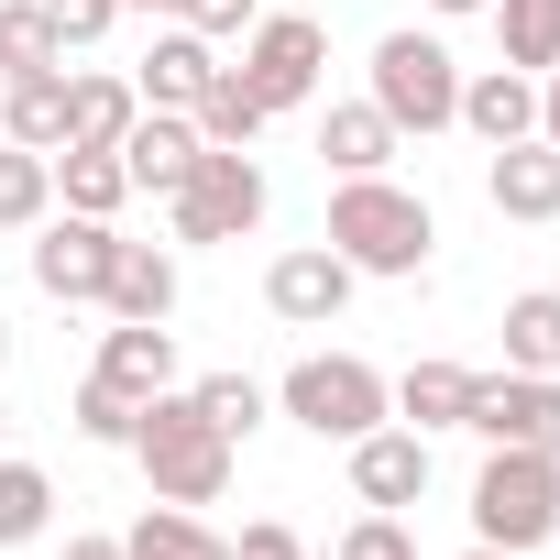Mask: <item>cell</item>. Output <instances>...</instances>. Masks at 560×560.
<instances>
[{"instance_id": "cell-35", "label": "cell", "mask_w": 560, "mask_h": 560, "mask_svg": "<svg viewBox=\"0 0 560 560\" xmlns=\"http://www.w3.org/2000/svg\"><path fill=\"white\" fill-rule=\"evenodd\" d=\"M231 560H308V538H298L287 516H253V527L231 538Z\"/></svg>"}, {"instance_id": "cell-17", "label": "cell", "mask_w": 560, "mask_h": 560, "mask_svg": "<svg viewBox=\"0 0 560 560\" xmlns=\"http://www.w3.org/2000/svg\"><path fill=\"white\" fill-rule=\"evenodd\" d=\"M209 67H220V45L176 23V34H154V56L132 67V100H143V110H187V100L209 89Z\"/></svg>"}, {"instance_id": "cell-24", "label": "cell", "mask_w": 560, "mask_h": 560, "mask_svg": "<svg viewBox=\"0 0 560 560\" xmlns=\"http://www.w3.org/2000/svg\"><path fill=\"white\" fill-rule=\"evenodd\" d=\"M121 560H231V538L198 527L187 505H143V516L121 527Z\"/></svg>"}, {"instance_id": "cell-12", "label": "cell", "mask_w": 560, "mask_h": 560, "mask_svg": "<svg viewBox=\"0 0 560 560\" xmlns=\"http://www.w3.org/2000/svg\"><path fill=\"white\" fill-rule=\"evenodd\" d=\"M483 198H494V220H560V143H494L483 154Z\"/></svg>"}, {"instance_id": "cell-43", "label": "cell", "mask_w": 560, "mask_h": 560, "mask_svg": "<svg viewBox=\"0 0 560 560\" xmlns=\"http://www.w3.org/2000/svg\"><path fill=\"white\" fill-rule=\"evenodd\" d=\"M0 451H12V418H0Z\"/></svg>"}, {"instance_id": "cell-7", "label": "cell", "mask_w": 560, "mask_h": 560, "mask_svg": "<svg viewBox=\"0 0 560 560\" xmlns=\"http://www.w3.org/2000/svg\"><path fill=\"white\" fill-rule=\"evenodd\" d=\"M242 78H253L264 110H308L319 78H330V23H319V12H264V23L242 34Z\"/></svg>"}, {"instance_id": "cell-29", "label": "cell", "mask_w": 560, "mask_h": 560, "mask_svg": "<svg viewBox=\"0 0 560 560\" xmlns=\"http://www.w3.org/2000/svg\"><path fill=\"white\" fill-rule=\"evenodd\" d=\"M45 209H56V165L23 154V143H0V231H34Z\"/></svg>"}, {"instance_id": "cell-39", "label": "cell", "mask_w": 560, "mask_h": 560, "mask_svg": "<svg viewBox=\"0 0 560 560\" xmlns=\"http://www.w3.org/2000/svg\"><path fill=\"white\" fill-rule=\"evenodd\" d=\"M462 560H538V549H483V538H472V549H462Z\"/></svg>"}, {"instance_id": "cell-38", "label": "cell", "mask_w": 560, "mask_h": 560, "mask_svg": "<svg viewBox=\"0 0 560 560\" xmlns=\"http://www.w3.org/2000/svg\"><path fill=\"white\" fill-rule=\"evenodd\" d=\"M429 12H440V23H462V12H494V0H429Z\"/></svg>"}, {"instance_id": "cell-31", "label": "cell", "mask_w": 560, "mask_h": 560, "mask_svg": "<svg viewBox=\"0 0 560 560\" xmlns=\"http://www.w3.org/2000/svg\"><path fill=\"white\" fill-rule=\"evenodd\" d=\"M132 418H143V407H132L121 385H100V374L78 385V440H100V451H132Z\"/></svg>"}, {"instance_id": "cell-37", "label": "cell", "mask_w": 560, "mask_h": 560, "mask_svg": "<svg viewBox=\"0 0 560 560\" xmlns=\"http://www.w3.org/2000/svg\"><path fill=\"white\" fill-rule=\"evenodd\" d=\"M67 560H121V538H67Z\"/></svg>"}, {"instance_id": "cell-11", "label": "cell", "mask_w": 560, "mask_h": 560, "mask_svg": "<svg viewBox=\"0 0 560 560\" xmlns=\"http://www.w3.org/2000/svg\"><path fill=\"white\" fill-rule=\"evenodd\" d=\"M352 494H363L374 516L418 505V494H429V440H418V429H396V418H385V429H363V440H352Z\"/></svg>"}, {"instance_id": "cell-10", "label": "cell", "mask_w": 560, "mask_h": 560, "mask_svg": "<svg viewBox=\"0 0 560 560\" xmlns=\"http://www.w3.org/2000/svg\"><path fill=\"white\" fill-rule=\"evenodd\" d=\"M352 287H363V275H352L330 242H298V253L264 264V308L287 319V330H330V319L352 308Z\"/></svg>"}, {"instance_id": "cell-21", "label": "cell", "mask_w": 560, "mask_h": 560, "mask_svg": "<svg viewBox=\"0 0 560 560\" xmlns=\"http://www.w3.org/2000/svg\"><path fill=\"white\" fill-rule=\"evenodd\" d=\"M132 78H100V67H67V143H100V154H121V132H132Z\"/></svg>"}, {"instance_id": "cell-15", "label": "cell", "mask_w": 560, "mask_h": 560, "mask_svg": "<svg viewBox=\"0 0 560 560\" xmlns=\"http://www.w3.org/2000/svg\"><path fill=\"white\" fill-rule=\"evenodd\" d=\"M462 132L494 154V143H527L538 132V78H516V67H483V78H462Z\"/></svg>"}, {"instance_id": "cell-19", "label": "cell", "mask_w": 560, "mask_h": 560, "mask_svg": "<svg viewBox=\"0 0 560 560\" xmlns=\"http://www.w3.org/2000/svg\"><path fill=\"white\" fill-rule=\"evenodd\" d=\"M100 308H110V319H176V253H165V242H121Z\"/></svg>"}, {"instance_id": "cell-40", "label": "cell", "mask_w": 560, "mask_h": 560, "mask_svg": "<svg viewBox=\"0 0 560 560\" xmlns=\"http://www.w3.org/2000/svg\"><path fill=\"white\" fill-rule=\"evenodd\" d=\"M121 12H187V0H121Z\"/></svg>"}, {"instance_id": "cell-3", "label": "cell", "mask_w": 560, "mask_h": 560, "mask_svg": "<svg viewBox=\"0 0 560 560\" xmlns=\"http://www.w3.org/2000/svg\"><path fill=\"white\" fill-rule=\"evenodd\" d=\"M275 407H287L308 440H363V429H385L396 418V385L363 363V352H308V363H287V385H275Z\"/></svg>"}, {"instance_id": "cell-8", "label": "cell", "mask_w": 560, "mask_h": 560, "mask_svg": "<svg viewBox=\"0 0 560 560\" xmlns=\"http://www.w3.org/2000/svg\"><path fill=\"white\" fill-rule=\"evenodd\" d=\"M110 253H121V231H110V220L45 209V220H34V287H45L56 308H100V287H110Z\"/></svg>"}, {"instance_id": "cell-30", "label": "cell", "mask_w": 560, "mask_h": 560, "mask_svg": "<svg viewBox=\"0 0 560 560\" xmlns=\"http://www.w3.org/2000/svg\"><path fill=\"white\" fill-rule=\"evenodd\" d=\"M187 396L209 407V429H220V440H253V429H264V407H275V396H264L253 374H198Z\"/></svg>"}, {"instance_id": "cell-5", "label": "cell", "mask_w": 560, "mask_h": 560, "mask_svg": "<svg viewBox=\"0 0 560 560\" xmlns=\"http://www.w3.org/2000/svg\"><path fill=\"white\" fill-rule=\"evenodd\" d=\"M560 527V451H483L472 472V538L483 549H538Z\"/></svg>"}, {"instance_id": "cell-22", "label": "cell", "mask_w": 560, "mask_h": 560, "mask_svg": "<svg viewBox=\"0 0 560 560\" xmlns=\"http://www.w3.org/2000/svg\"><path fill=\"white\" fill-rule=\"evenodd\" d=\"M187 121H198V143H231V154H253L275 110L253 100V78H242V67H209V89L187 100Z\"/></svg>"}, {"instance_id": "cell-14", "label": "cell", "mask_w": 560, "mask_h": 560, "mask_svg": "<svg viewBox=\"0 0 560 560\" xmlns=\"http://www.w3.org/2000/svg\"><path fill=\"white\" fill-rule=\"evenodd\" d=\"M198 154H209V143H198L187 110H132V132H121V165H132V187H154V198H176Z\"/></svg>"}, {"instance_id": "cell-9", "label": "cell", "mask_w": 560, "mask_h": 560, "mask_svg": "<svg viewBox=\"0 0 560 560\" xmlns=\"http://www.w3.org/2000/svg\"><path fill=\"white\" fill-rule=\"evenodd\" d=\"M483 451H560V374H483L472 385V418H462Z\"/></svg>"}, {"instance_id": "cell-1", "label": "cell", "mask_w": 560, "mask_h": 560, "mask_svg": "<svg viewBox=\"0 0 560 560\" xmlns=\"http://www.w3.org/2000/svg\"><path fill=\"white\" fill-rule=\"evenodd\" d=\"M132 462H143L154 505H220V494H231L242 440H220V429H209V407H198L187 385H165V396H143V418H132Z\"/></svg>"}, {"instance_id": "cell-36", "label": "cell", "mask_w": 560, "mask_h": 560, "mask_svg": "<svg viewBox=\"0 0 560 560\" xmlns=\"http://www.w3.org/2000/svg\"><path fill=\"white\" fill-rule=\"evenodd\" d=\"M538 143H560V67L538 78Z\"/></svg>"}, {"instance_id": "cell-42", "label": "cell", "mask_w": 560, "mask_h": 560, "mask_svg": "<svg viewBox=\"0 0 560 560\" xmlns=\"http://www.w3.org/2000/svg\"><path fill=\"white\" fill-rule=\"evenodd\" d=\"M0 363H12V319H0Z\"/></svg>"}, {"instance_id": "cell-18", "label": "cell", "mask_w": 560, "mask_h": 560, "mask_svg": "<svg viewBox=\"0 0 560 560\" xmlns=\"http://www.w3.org/2000/svg\"><path fill=\"white\" fill-rule=\"evenodd\" d=\"M472 385H483L472 363H440V352H429V363H407V374H396V418H407L418 440H440V429H462V418H472Z\"/></svg>"}, {"instance_id": "cell-20", "label": "cell", "mask_w": 560, "mask_h": 560, "mask_svg": "<svg viewBox=\"0 0 560 560\" xmlns=\"http://www.w3.org/2000/svg\"><path fill=\"white\" fill-rule=\"evenodd\" d=\"M0 143H23V154H56L67 143V67L0 78Z\"/></svg>"}, {"instance_id": "cell-25", "label": "cell", "mask_w": 560, "mask_h": 560, "mask_svg": "<svg viewBox=\"0 0 560 560\" xmlns=\"http://www.w3.org/2000/svg\"><path fill=\"white\" fill-rule=\"evenodd\" d=\"M494 45L516 78H549L560 67V0H494Z\"/></svg>"}, {"instance_id": "cell-4", "label": "cell", "mask_w": 560, "mask_h": 560, "mask_svg": "<svg viewBox=\"0 0 560 560\" xmlns=\"http://www.w3.org/2000/svg\"><path fill=\"white\" fill-rule=\"evenodd\" d=\"M363 78H374L363 100H374L396 132H418V143L462 121V67H451V45H440V34H418V23H396V34L374 45V67H363Z\"/></svg>"}, {"instance_id": "cell-28", "label": "cell", "mask_w": 560, "mask_h": 560, "mask_svg": "<svg viewBox=\"0 0 560 560\" xmlns=\"http://www.w3.org/2000/svg\"><path fill=\"white\" fill-rule=\"evenodd\" d=\"M45 67H67L45 0H0V78H45Z\"/></svg>"}, {"instance_id": "cell-2", "label": "cell", "mask_w": 560, "mask_h": 560, "mask_svg": "<svg viewBox=\"0 0 560 560\" xmlns=\"http://www.w3.org/2000/svg\"><path fill=\"white\" fill-rule=\"evenodd\" d=\"M352 275H418L429 264V242H440V220H429V198L418 187H396V176H341L330 187V231H319Z\"/></svg>"}, {"instance_id": "cell-16", "label": "cell", "mask_w": 560, "mask_h": 560, "mask_svg": "<svg viewBox=\"0 0 560 560\" xmlns=\"http://www.w3.org/2000/svg\"><path fill=\"white\" fill-rule=\"evenodd\" d=\"M396 143H407V132H396L374 100H330V110H319V165H330V176H385Z\"/></svg>"}, {"instance_id": "cell-27", "label": "cell", "mask_w": 560, "mask_h": 560, "mask_svg": "<svg viewBox=\"0 0 560 560\" xmlns=\"http://www.w3.org/2000/svg\"><path fill=\"white\" fill-rule=\"evenodd\" d=\"M45 516H56L45 462H12V451H0V549H34V538H45Z\"/></svg>"}, {"instance_id": "cell-26", "label": "cell", "mask_w": 560, "mask_h": 560, "mask_svg": "<svg viewBox=\"0 0 560 560\" xmlns=\"http://www.w3.org/2000/svg\"><path fill=\"white\" fill-rule=\"evenodd\" d=\"M505 363L516 374H560V287L505 298Z\"/></svg>"}, {"instance_id": "cell-13", "label": "cell", "mask_w": 560, "mask_h": 560, "mask_svg": "<svg viewBox=\"0 0 560 560\" xmlns=\"http://www.w3.org/2000/svg\"><path fill=\"white\" fill-rule=\"evenodd\" d=\"M89 374H100V385H121V396L143 407V396H165V385H176V330H165V319H110Z\"/></svg>"}, {"instance_id": "cell-34", "label": "cell", "mask_w": 560, "mask_h": 560, "mask_svg": "<svg viewBox=\"0 0 560 560\" xmlns=\"http://www.w3.org/2000/svg\"><path fill=\"white\" fill-rule=\"evenodd\" d=\"M341 560H418V538H407L396 516H352V538H341Z\"/></svg>"}, {"instance_id": "cell-6", "label": "cell", "mask_w": 560, "mask_h": 560, "mask_svg": "<svg viewBox=\"0 0 560 560\" xmlns=\"http://www.w3.org/2000/svg\"><path fill=\"white\" fill-rule=\"evenodd\" d=\"M264 165L253 154H231V143H209L198 165H187V187L165 198V220H176V242H242L253 220H264Z\"/></svg>"}, {"instance_id": "cell-32", "label": "cell", "mask_w": 560, "mask_h": 560, "mask_svg": "<svg viewBox=\"0 0 560 560\" xmlns=\"http://www.w3.org/2000/svg\"><path fill=\"white\" fill-rule=\"evenodd\" d=\"M45 23H56V45L78 56V45H100V34L121 23V0H45Z\"/></svg>"}, {"instance_id": "cell-33", "label": "cell", "mask_w": 560, "mask_h": 560, "mask_svg": "<svg viewBox=\"0 0 560 560\" xmlns=\"http://www.w3.org/2000/svg\"><path fill=\"white\" fill-rule=\"evenodd\" d=\"M176 23H187V34H209V45H242V34L264 23V0H187Z\"/></svg>"}, {"instance_id": "cell-23", "label": "cell", "mask_w": 560, "mask_h": 560, "mask_svg": "<svg viewBox=\"0 0 560 560\" xmlns=\"http://www.w3.org/2000/svg\"><path fill=\"white\" fill-rule=\"evenodd\" d=\"M45 165H56V209H78V220H110V209L132 198V165L100 154V143H56Z\"/></svg>"}, {"instance_id": "cell-41", "label": "cell", "mask_w": 560, "mask_h": 560, "mask_svg": "<svg viewBox=\"0 0 560 560\" xmlns=\"http://www.w3.org/2000/svg\"><path fill=\"white\" fill-rule=\"evenodd\" d=\"M264 12H319V0H264Z\"/></svg>"}]
</instances>
